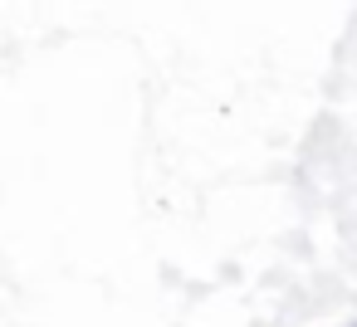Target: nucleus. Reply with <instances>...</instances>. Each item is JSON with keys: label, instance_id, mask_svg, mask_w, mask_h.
Returning a JSON list of instances; mask_svg holds the SVG:
<instances>
[{"label": "nucleus", "instance_id": "1", "mask_svg": "<svg viewBox=\"0 0 357 327\" xmlns=\"http://www.w3.org/2000/svg\"><path fill=\"white\" fill-rule=\"evenodd\" d=\"M347 327H357V317H352V322H347Z\"/></svg>", "mask_w": 357, "mask_h": 327}]
</instances>
